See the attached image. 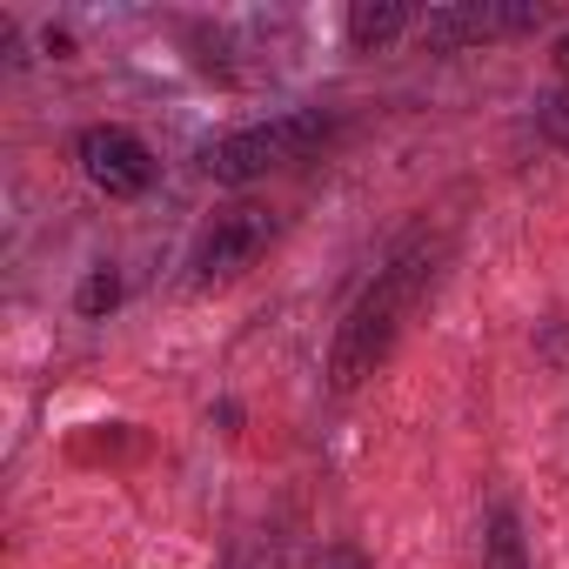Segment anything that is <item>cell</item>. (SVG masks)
<instances>
[{"label": "cell", "instance_id": "1", "mask_svg": "<svg viewBox=\"0 0 569 569\" xmlns=\"http://www.w3.org/2000/svg\"><path fill=\"white\" fill-rule=\"evenodd\" d=\"M429 274H436V254H429V234H409L389 268H376V281L362 289V302L349 309L342 336H336V356H329V382L336 389H356L362 376H376V362L396 349V329L402 316L416 309V296L429 289Z\"/></svg>", "mask_w": 569, "mask_h": 569}, {"label": "cell", "instance_id": "4", "mask_svg": "<svg viewBox=\"0 0 569 569\" xmlns=\"http://www.w3.org/2000/svg\"><path fill=\"white\" fill-rule=\"evenodd\" d=\"M74 154H81V174H88L108 201H134V194L154 188V154H148V141H141L134 128L101 121V128H88V134L74 141Z\"/></svg>", "mask_w": 569, "mask_h": 569}, {"label": "cell", "instance_id": "8", "mask_svg": "<svg viewBox=\"0 0 569 569\" xmlns=\"http://www.w3.org/2000/svg\"><path fill=\"white\" fill-rule=\"evenodd\" d=\"M489 569H522V542H516V522L509 516L489 522Z\"/></svg>", "mask_w": 569, "mask_h": 569}, {"label": "cell", "instance_id": "9", "mask_svg": "<svg viewBox=\"0 0 569 569\" xmlns=\"http://www.w3.org/2000/svg\"><path fill=\"white\" fill-rule=\"evenodd\" d=\"M556 68H562V81H569V34L556 41Z\"/></svg>", "mask_w": 569, "mask_h": 569}, {"label": "cell", "instance_id": "2", "mask_svg": "<svg viewBox=\"0 0 569 569\" xmlns=\"http://www.w3.org/2000/svg\"><path fill=\"white\" fill-rule=\"evenodd\" d=\"M322 141H329V114H274V121H261V128L221 134V141L201 154V168H208V181L241 188V181H254V174H268V168L309 161Z\"/></svg>", "mask_w": 569, "mask_h": 569}, {"label": "cell", "instance_id": "7", "mask_svg": "<svg viewBox=\"0 0 569 569\" xmlns=\"http://www.w3.org/2000/svg\"><path fill=\"white\" fill-rule=\"evenodd\" d=\"M114 302H121V274H114V268H94V274L81 281V296H74L81 316H108Z\"/></svg>", "mask_w": 569, "mask_h": 569}, {"label": "cell", "instance_id": "6", "mask_svg": "<svg viewBox=\"0 0 569 569\" xmlns=\"http://www.w3.org/2000/svg\"><path fill=\"white\" fill-rule=\"evenodd\" d=\"M402 34H409V8H402V0H356V8H349V48L382 54Z\"/></svg>", "mask_w": 569, "mask_h": 569}, {"label": "cell", "instance_id": "5", "mask_svg": "<svg viewBox=\"0 0 569 569\" xmlns=\"http://www.w3.org/2000/svg\"><path fill=\"white\" fill-rule=\"evenodd\" d=\"M549 8L542 0H462V8H436L422 21L429 48H469V41H502V34H529L542 28Z\"/></svg>", "mask_w": 569, "mask_h": 569}, {"label": "cell", "instance_id": "3", "mask_svg": "<svg viewBox=\"0 0 569 569\" xmlns=\"http://www.w3.org/2000/svg\"><path fill=\"white\" fill-rule=\"evenodd\" d=\"M268 241H274V214L268 208H254V201H234V208H221L208 228H201V241H194V289H228V281H241L261 254H268Z\"/></svg>", "mask_w": 569, "mask_h": 569}]
</instances>
